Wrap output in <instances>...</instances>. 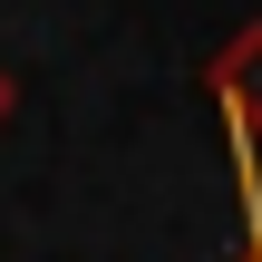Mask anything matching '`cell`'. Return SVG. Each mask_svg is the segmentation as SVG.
<instances>
[{"label":"cell","mask_w":262,"mask_h":262,"mask_svg":"<svg viewBox=\"0 0 262 262\" xmlns=\"http://www.w3.org/2000/svg\"><path fill=\"white\" fill-rule=\"evenodd\" d=\"M204 97H214V117H224V146H233V156H262V19H243V29L214 49Z\"/></svg>","instance_id":"6da1fadb"},{"label":"cell","mask_w":262,"mask_h":262,"mask_svg":"<svg viewBox=\"0 0 262 262\" xmlns=\"http://www.w3.org/2000/svg\"><path fill=\"white\" fill-rule=\"evenodd\" d=\"M10 107H19V78H10V68H0V126H10Z\"/></svg>","instance_id":"7a4b0ae2"},{"label":"cell","mask_w":262,"mask_h":262,"mask_svg":"<svg viewBox=\"0 0 262 262\" xmlns=\"http://www.w3.org/2000/svg\"><path fill=\"white\" fill-rule=\"evenodd\" d=\"M243 262H262V243H243Z\"/></svg>","instance_id":"3957f363"}]
</instances>
